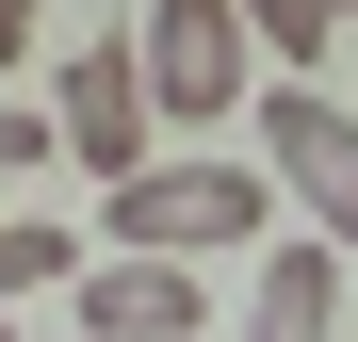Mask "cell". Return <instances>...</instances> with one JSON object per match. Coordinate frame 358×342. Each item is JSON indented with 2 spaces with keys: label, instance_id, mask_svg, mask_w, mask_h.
Wrapping results in <instances>:
<instances>
[{
  "label": "cell",
  "instance_id": "7c38bea8",
  "mask_svg": "<svg viewBox=\"0 0 358 342\" xmlns=\"http://www.w3.org/2000/svg\"><path fill=\"white\" fill-rule=\"evenodd\" d=\"M49 342H82V326H49Z\"/></svg>",
  "mask_w": 358,
  "mask_h": 342
},
{
  "label": "cell",
  "instance_id": "3957f363",
  "mask_svg": "<svg viewBox=\"0 0 358 342\" xmlns=\"http://www.w3.org/2000/svg\"><path fill=\"white\" fill-rule=\"evenodd\" d=\"M261 131H277V196L310 212V245L358 261V114H342L326 82H277V98H261Z\"/></svg>",
  "mask_w": 358,
  "mask_h": 342
},
{
  "label": "cell",
  "instance_id": "8fae6325",
  "mask_svg": "<svg viewBox=\"0 0 358 342\" xmlns=\"http://www.w3.org/2000/svg\"><path fill=\"white\" fill-rule=\"evenodd\" d=\"M0 342H17V310H0Z\"/></svg>",
  "mask_w": 358,
  "mask_h": 342
},
{
  "label": "cell",
  "instance_id": "52a82bcc",
  "mask_svg": "<svg viewBox=\"0 0 358 342\" xmlns=\"http://www.w3.org/2000/svg\"><path fill=\"white\" fill-rule=\"evenodd\" d=\"M245 33L277 49V82H293L310 49H342V33H358V0H245Z\"/></svg>",
  "mask_w": 358,
  "mask_h": 342
},
{
  "label": "cell",
  "instance_id": "277c9868",
  "mask_svg": "<svg viewBox=\"0 0 358 342\" xmlns=\"http://www.w3.org/2000/svg\"><path fill=\"white\" fill-rule=\"evenodd\" d=\"M49 131H66V163H98V196L147 180V66H131V33H82V49H66Z\"/></svg>",
  "mask_w": 358,
  "mask_h": 342
},
{
  "label": "cell",
  "instance_id": "9c48e42d",
  "mask_svg": "<svg viewBox=\"0 0 358 342\" xmlns=\"http://www.w3.org/2000/svg\"><path fill=\"white\" fill-rule=\"evenodd\" d=\"M49 147H66V131H49V98H17V82H0V180H33Z\"/></svg>",
  "mask_w": 358,
  "mask_h": 342
},
{
  "label": "cell",
  "instance_id": "30bf717a",
  "mask_svg": "<svg viewBox=\"0 0 358 342\" xmlns=\"http://www.w3.org/2000/svg\"><path fill=\"white\" fill-rule=\"evenodd\" d=\"M17 49H33V0H0V66H17Z\"/></svg>",
  "mask_w": 358,
  "mask_h": 342
},
{
  "label": "cell",
  "instance_id": "5b68a950",
  "mask_svg": "<svg viewBox=\"0 0 358 342\" xmlns=\"http://www.w3.org/2000/svg\"><path fill=\"white\" fill-rule=\"evenodd\" d=\"M82 342H212V294L196 261H82Z\"/></svg>",
  "mask_w": 358,
  "mask_h": 342
},
{
  "label": "cell",
  "instance_id": "7a4b0ae2",
  "mask_svg": "<svg viewBox=\"0 0 358 342\" xmlns=\"http://www.w3.org/2000/svg\"><path fill=\"white\" fill-rule=\"evenodd\" d=\"M131 66H147L163 131H228L245 82H261V33H245V0H147L131 17Z\"/></svg>",
  "mask_w": 358,
  "mask_h": 342
},
{
  "label": "cell",
  "instance_id": "8992f818",
  "mask_svg": "<svg viewBox=\"0 0 358 342\" xmlns=\"http://www.w3.org/2000/svg\"><path fill=\"white\" fill-rule=\"evenodd\" d=\"M326 310H342V245H277L245 294V342H326Z\"/></svg>",
  "mask_w": 358,
  "mask_h": 342
},
{
  "label": "cell",
  "instance_id": "6da1fadb",
  "mask_svg": "<svg viewBox=\"0 0 358 342\" xmlns=\"http://www.w3.org/2000/svg\"><path fill=\"white\" fill-rule=\"evenodd\" d=\"M98 228H114V261H228L277 228V180L261 163H147L98 196Z\"/></svg>",
  "mask_w": 358,
  "mask_h": 342
},
{
  "label": "cell",
  "instance_id": "ba28073f",
  "mask_svg": "<svg viewBox=\"0 0 358 342\" xmlns=\"http://www.w3.org/2000/svg\"><path fill=\"white\" fill-rule=\"evenodd\" d=\"M49 277H82V245H66L49 212H0V310H17V294H49Z\"/></svg>",
  "mask_w": 358,
  "mask_h": 342
}]
</instances>
